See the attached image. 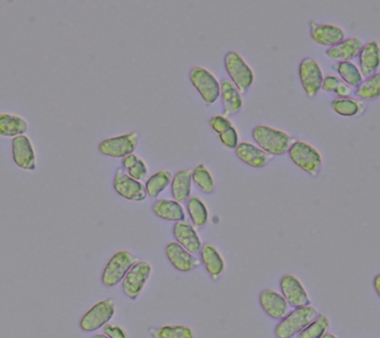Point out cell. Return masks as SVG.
Segmentation results:
<instances>
[{
    "label": "cell",
    "instance_id": "6da1fadb",
    "mask_svg": "<svg viewBox=\"0 0 380 338\" xmlns=\"http://www.w3.org/2000/svg\"><path fill=\"white\" fill-rule=\"evenodd\" d=\"M253 138L261 150L271 156L283 155L295 142V139L291 137L288 133L273 130L266 125L256 126L253 130Z\"/></svg>",
    "mask_w": 380,
    "mask_h": 338
},
{
    "label": "cell",
    "instance_id": "7a4b0ae2",
    "mask_svg": "<svg viewBox=\"0 0 380 338\" xmlns=\"http://www.w3.org/2000/svg\"><path fill=\"white\" fill-rule=\"evenodd\" d=\"M318 315V310L311 306L293 310L281 319L274 329V334L278 338H293L311 324Z\"/></svg>",
    "mask_w": 380,
    "mask_h": 338
},
{
    "label": "cell",
    "instance_id": "3957f363",
    "mask_svg": "<svg viewBox=\"0 0 380 338\" xmlns=\"http://www.w3.org/2000/svg\"><path fill=\"white\" fill-rule=\"evenodd\" d=\"M139 261V258L129 251H118L113 255L103 269L102 284L108 287L117 286L122 282L129 270Z\"/></svg>",
    "mask_w": 380,
    "mask_h": 338
},
{
    "label": "cell",
    "instance_id": "277c9868",
    "mask_svg": "<svg viewBox=\"0 0 380 338\" xmlns=\"http://www.w3.org/2000/svg\"><path fill=\"white\" fill-rule=\"evenodd\" d=\"M288 153L297 167L312 176L318 175L322 167V158L315 148L303 141H295L289 148Z\"/></svg>",
    "mask_w": 380,
    "mask_h": 338
},
{
    "label": "cell",
    "instance_id": "5b68a950",
    "mask_svg": "<svg viewBox=\"0 0 380 338\" xmlns=\"http://www.w3.org/2000/svg\"><path fill=\"white\" fill-rule=\"evenodd\" d=\"M115 315V304L112 299L95 304L80 319V329L85 332H93L109 324Z\"/></svg>",
    "mask_w": 380,
    "mask_h": 338
},
{
    "label": "cell",
    "instance_id": "8992f818",
    "mask_svg": "<svg viewBox=\"0 0 380 338\" xmlns=\"http://www.w3.org/2000/svg\"><path fill=\"white\" fill-rule=\"evenodd\" d=\"M231 82L241 93H245L254 82V73L243 58L236 52H229L224 59Z\"/></svg>",
    "mask_w": 380,
    "mask_h": 338
},
{
    "label": "cell",
    "instance_id": "52a82bcc",
    "mask_svg": "<svg viewBox=\"0 0 380 338\" xmlns=\"http://www.w3.org/2000/svg\"><path fill=\"white\" fill-rule=\"evenodd\" d=\"M152 271V266L147 261H139L136 263L121 282L125 296L131 300L137 299L144 289Z\"/></svg>",
    "mask_w": 380,
    "mask_h": 338
},
{
    "label": "cell",
    "instance_id": "ba28073f",
    "mask_svg": "<svg viewBox=\"0 0 380 338\" xmlns=\"http://www.w3.org/2000/svg\"><path fill=\"white\" fill-rule=\"evenodd\" d=\"M190 78L193 87L208 105L215 102L220 97V85L208 70L201 67L192 68Z\"/></svg>",
    "mask_w": 380,
    "mask_h": 338
},
{
    "label": "cell",
    "instance_id": "9c48e42d",
    "mask_svg": "<svg viewBox=\"0 0 380 338\" xmlns=\"http://www.w3.org/2000/svg\"><path fill=\"white\" fill-rule=\"evenodd\" d=\"M138 145V133H126L116 137L107 138L98 145L100 153L112 158H124L134 152Z\"/></svg>",
    "mask_w": 380,
    "mask_h": 338
},
{
    "label": "cell",
    "instance_id": "30bf717a",
    "mask_svg": "<svg viewBox=\"0 0 380 338\" xmlns=\"http://www.w3.org/2000/svg\"><path fill=\"white\" fill-rule=\"evenodd\" d=\"M279 286H281V295L289 306L294 309L310 306L311 301L305 287L293 275H284L279 282Z\"/></svg>",
    "mask_w": 380,
    "mask_h": 338
},
{
    "label": "cell",
    "instance_id": "8fae6325",
    "mask_svg": "<svg viewBox=\"0 0 380 338\" xmlns=\"http://www.w3.org/2000/svg\"><path fill=\"white\" fill-rule=\"evenodd\" d=\"M299 77H300L302 87L308 97H315L321 90L323 83V74L320 65L312 58H305L299 65Z\"/></svg>",
    "mask_w": 380,
    "mask_h": 338
},
{
    "label": "cell",
    "instance_id": "7c38bea8",
    "mask_svg": "<svg viewBox=\"0 0 380 338\" xmlns=\"http://www.w3.org/2000/svg\"><path fill=\"white\" fill-rule=\"evenodd\" d=\"M113 186L118 195L129 201H142L147 198L145 186L141 181L131 178L122 169L116 171Z\"/></svg>",
    "mask_w": 380,
    "mask_h": 338
},
{
    "label": "cell",
    "instance_id": "4fadbf2b",
    "mask_svg": "<svg viewBox=\"0 0 380 338\" xmlns=\"http://www.w3.org/2000/svg\"><path fill=\"white\" fill-rule=\"evenodd\" d=\"M12 155L15 164L24 170H35L36 155L34 147L26 135L16 136L12 140Z\"/></svg>",
    "mask_w": 380,
    "mask_h": 338
},
{
    "label": "cell",
    "instance_id": "5bb4252c",
    "mask_svg": "<svg viewBox=\"0 0 380 338\" xmlns=\"http://www.w3.org/2000/svg\"><path fill=\"white\" fill-rule=\"evenodd\" d=\"M165 255H167V258L173 265V268L183 272V273L192 271V270L197 268L201 263L200 259L186 251L176 242H170L165 247Z\"/></svg>",
    "mask_w": 380,
    "mask_h": 338
},
{
    "label": "cell",
    "instance_id": "9a60e30c",
    "mask_svg": "<svg viewBox=\"0 0 380 338\" xmlns=\"http://www.w3.org/2000/svg\"><path fill=\"white\" fill-rule=\"evenodd\" d=\"M260 305L264 312L274 319H283L288 315V302L283 295L273 290L266 289L261 292Z\"/></svg>",
    "mask_w": 380,
    "mask_h": 338
},
{
    "label": "cell",
    "instance_id": "2e32d148",
    "mask_svg": "<svg viewBox=\"0 0 380 338\" xmlns=\"http://www.w3.org/2000/svg\"><path fill=\"white\" fill-rule=\"evenodd\" d=\"M173 233L176 243L180 244L186 251L192 255L200 253L202 244L197 232L190 223L178 221L173 226Z\"/></svg>",
    "mask_w": 380,
    "mask_h": 338
},
{
    "label": "cell",
    "instance_id": "e0dca14e",
    "mask_svg": "<svg viewBox=\"0 0 380 338\" xmlns=\"http://www.w3.org/2000/svg\"><path fill=\"white\" fill-rule=\"evenodd\" d=\"M311 37L322 46L333 47L344 39V30L332 24H319L310 22Z\"/></svg>",
    "mask_w": 380,
    "mask_h": 338
},
{
    "label": "cell",
    "instance_id": "ac0fdd59",
    "mask_svg": "<svg viewBox=\"0 0 380 338\" xmlns=\"http://www.w3.org/2000/svg\"><path fill=\"white\" fill-rule=\"evenodd\" d=\"M236 155L251 168H263L273 159V156L251 143H240L236 147Z\"/></svg>",
    "mask_w": 380,
    "mask_h": 338
},
{
    "label": "cell",
    "instance_id": "d6986e66",
    "mask_svg": "<svg viewBox=\"0 0 380 338\" xmlns=\"http://www.w3.org/2000/svg\"><path fill=\"white\" fill-rule=\"evenodd\" d=\"M364 43L359 38H348L343 41L338 43L335 46L327 50V56L331 59L341 60V62H349L359 56L361 53Z\"/></svg>",
    "mask_w": 380,
    "mask_h": 338
},
{
    "label": "cell",
    "instance_id": "ffe728a7",
    "mask_svg": "<svg viewBox=\"0 0 380 338\" xmlns=\"http://www.w3.org/2000/svg\"><path fill=\"white\" fill-rule=\"evenodd\" d=\"M359 72L362 77L369 78L376 74L379 65V48L376 41L364 45L359 55Z\"/></svg>",
    "mask_w": 380,
    "mask_h": 338
},
{
    "label": "cell",
    "instance_id": "44dd1931",
    "mask_svg": "<svg viewBox=\"0 0 380 338\" xmlns=\"http://www.w3.org/2000/svg\"><path fill=\"white\" fill-rule=\"evenodd\" d=\"M153 213L158 218L168 221H183L185 219V209L178 201L173 199H158L153 204Z\"/></svg>",
    "mask_w": 380,
    "mask_h": 338
},
{
    "label": "cell",
    "instance_id": "7402d4cb",
    "mask_svg": "<svg viewBox=\"0 0 380 338\" xmlns=\"http://www.w3.org/2000/svg\"><path fill=\"white\" fill-rule=\"evenodd\" d=\"M220 95L222 98L223 110L225 115H234L240 112L243 102L240 93L230 80H223L220 85Z\"/></svg>",
    "mask_w": 380,
    "mask_h": 338
},
{
    "label": "cell",
    "instance_id": "603a6c76",
    "mask_svg": "<svg viewBox=\"0 0 380 338\" xmlns=\"http://www.w3.org/2000/svg\"><path fill=\"white\" fill-rule=\"evenodd\" d=\"M200 257L206 271L213 279H217L223 273L225 263L215 247L209 243L203 244L201 247Z\"/></svg>",
    "mask_w": 380,
    "mask_h": 338
},
{
    "label": "cell",
    "instance_id": "cb8c5ba5",
    "mask_svg": "<svg viewBox=\"0 0 380 338\" xmlns=\"http://www.w3.org/2000/svg\"><path fill=\"white\" fill-rule=\"evenodd\" d=\"M28 123L18 115L0 113V135L4 137H16L26 133Z\"/></svg>",
    "mask_w": 380,
    "mask_h": 338
},
{
    "label": "cell",
    "instance_id": "d4e9b609",
    "mask_svg": "<svg viewBox=\"0 0 380 338\" xmlns=\"http://www.w3.org/2000/svg\"><path fill=\"white\" fill-rule=\"evenodd\" d=\"M192 171L190 169L178 171L172 181V194L173 199L178 203H183L190 199L191 193V181H192Z\"/></svg>",
    "mask_w": 380,
    "mask_h": 338
},
{
    "label": "cell",
    "instance_id": "484cf974",
    "mask_svg": "<svg viewBox=\"0 0 380 338\" xmlns=\"http://www.w3.org/2000/svg\"><path fill=\"white\" fill-rule=\"evenodd\" d=\"M172 175L173 174L168 170L158 171L157 173L153 174L146 181L145 189L147 195L150 196L151 198H158L163 193V191L172 183Z\"/></svg>",
    "mask_w": 380,
    "mask_h": 338
},
{
    "label": "cell",
    "instance_id": "4316f807",
    "mask_svg": "<svg viewBox=\"0 0 380 338\" xmlns=\"http://www.w3.org/2000/svg\"><path fill=\"white\" fill-rule=\"evenodd\" d=\"M153 338H193L192 329L185 325H163L148 329Z\"/></svg>",
    "mask_w": 380,
    "mask_h": 338
},
{
    "label": "cell",
    "instance_id": "83f0119b",
    "mask_svg": "<svg viewBox=\"0 0 380 338\" xmlns=\"http://www.w3.org/2000/svg\"><path fill=\"white\" fill-rule=\"evenodd\" d=\"M188 211L191 221L196 227H203L208 221V211L205 204L197 196L188 199Z\"/></svg>",
    "mask_w": 380,
    "mask_h": 338
},
{
    "label": "cell",
    "instance_id": "f1b7e54d",
    "mask_svg": "<svg viewBox=\"0 0 380 338\" xmlns=\"http://www.w3.org/2000/svg\"><path fill=\"white\" fill-rule=\"evenodd\" d=\"M122 165L128 171V175L135 180H144L148 175L147 165L135 154H130L123 158Z\"/></svg>",
    "mask_w": 380,
    "mask_h": 338
},
{
    "label": "cell",
    "instance_id": "f546056e",
    "mask_svg": "<svg viewBox=\"0 0 380 338\" xmlns=\"http://www.w3.org/2000/svg\"><path fill=\"white\" fill-rule=\"evenodd\" d=\"M380 93V74L372 75L367 80H362L356 90L357 97L364 100H374L379 97Z\"/></svg>",
    "mask_w": 380,
    "mask_h": 338
},
{
    "label": "cell",
    "instance_id": "4dcf8cb0",
    "mask_svg": "<svg viewBox=\"0 0 380 338\" xmlns=\"http://www.w3.org/2000/svg\"><path fill=\"white\" fill-rule=\"evenodd\" d=\"M329 319L325 314H319L311 324L298 334V338H322L329 329Z\"/></svg>",
    "mask_w": 380,
    "mask_h": 338
},
{
    "label": "cell",
    "instance_id": "1f68e13d",
    "mask_svg": "<svg viewBox=\"0 0 380 338\" xmlns=\"http://www.w3.org/2000/svg\"><path fill=\"white\" fill-rule=\"evenodd\" d=\"M338 73L343 79L344 84L357 88L362 82V75L359 68L352 62H340Z\"/></svg>",
    "mask_w": 380,
    "mask_h": 338
},
{
    "label": "cell",
    "instance_id": "d6a6232c",
    "mask_svg": "<svg viewBox=\"0 0 380 338\" xmlns=\"http://www.w3.org/2000/svg\"><path fill=\"white\" fill-rule=\"evenodd\" d=\"M192 180L196 185L200 186L201 191L206 194H211L215 189L212 176L207 169L203 165L196 166L195 170L192 171Z\"/></svg>",
    "mask_w": 380,
    "mask_h": 338
},
{
    "label": "cell",
    "instance_id": "836d02e7",
    "mask_svg": "<svg viewBox=\"0 0 380 338\" xmlns=\"http://www.w3.org/2000/svg\"><path fill=\"white\" fill-rule=\"evenodd\" d=\"M335 112L342 116H354L359 110V102L349 97H338L332 102Z\"/></svg>",
    "mask_w": 380,
    "mask_h": 338
},
{
    "label": "cell",
    "instance_id": "e575fe53",
    "mask_svg": "<svg viewBox=\"0 0 380 338\" xmlns=\"http://www.w3.org/2000/svg\"><path fill=\"white\" fill-rule=\"evenodd\" d=\"M219 137H220L221 142H222L223 145H225L226 147L236 149L237 146H238V133H237V131L233 126H231L227 130L224 131L223 133L219 134Z\"/></svg>",
    "mask_w": 380,
    "mask_h": 338
},
{
    "label": "cell",
    "instance_id": "d590c367",
    "mask_svg": "<svg viewBox=\"0 0 380 338\" xmlns=\"http://www.w3.org/2000/svg\"><path fill=\"white\" fill-rule=\"evenodd\" d=\"M209 123H210V126L213 128V130L216 131L218 134H221L224 131L227 130L229 127L233 126L230 120L221 115L213 116L210 121H209Z\"/></svg>",
    "mask_w": 380,
    "mask_h": 338
},
{
    "label": "cell",
    "instance_id": "8d00e7d4",
    "mask_svg": "<svg viewBox=\"0 0 380 338\" xmlns=\"http://www.w3.org/2000/svg\"><path fill=\"white\" fill-rule=\"evenodd\" d=\"M102 329L103 334L107 335L108 338H128L125 330L119 325L107 324Z\"/></svg>",
    "mask_w": 380,
    "mask_h": 338
},
{
    "label": "cell",
    "instance_id": "74e56055",
    "mask_svg": "<svg viewBox=\"0 0 380 338\" xmlns=\"http://www.w3.org/2000/svg\"><path fill=\"white\" fill-rule=\"evenodd\" d=\"M341 82L342 80L335 77V75H328V77L325 78L323 80L321 88L325 92H335Z\"/></svg>",
    "mask_w": 380,
    "mask_h": 338
},
{
    "label": "cell",
    "instance_id": "f35d334b",
    "mask_svg": "<svg viewBox=\"0 0 380 338\" xmlns=\"http://www.w3.org/2000/svg\"><path fill=\"white\" fill-rule=\"evenodd\" d=\"M337 95H340V97H347L352 93V88L348 85L344 84V82L340 83L338 88L335 90Z\"/></svg>",
    "mask_w": 380,
    "mask_h": 338
},
{
    "label": "cell",
    "instance_id": "ab89813d",
    "mask_svg": "<svg viewBox=\"0 0 380 338\" xmlns=\"http://www.w3.org/2000/svg\"><path fill=\"white\" fill-rule=\"evenodd\" d=\"M374 290L377 292V295H380V275H376V278L374 280Z\"/></svg>",
    "mask_w": 380,
    "mask_h": 338
},
{
    "label": "cell",
    "instance_id": "60d3db41",
    "mask_svg": "<svg viewBox=\"0 0 380 338\" xmlns=\"http://www.w3.org/2000/svg\"><path fill=\"white\" fill-rule=\"evenodd\" d=\"M322 338H337V337H336V335L328 334V332H327V334H325L323 337H322Z\"/></svg>",
    "mask_w": 380,
    "mask_h": 338
},
{
    "label": "cell",
    "instance_id": "b9f144b4",
    "mask_svg": "<svg viewBox=\"0 0 380 338\" xmlns=\"http://www.w3.org/2000/svg\"><path fill=\"white\" fill-rule=\"evenodd\" d=\"M90 338H108V337H107V335L102 334L93 335V337Z\"/></svg>",
    "mask_w": 380,
    "mask_h": 338
}]
</instances>
